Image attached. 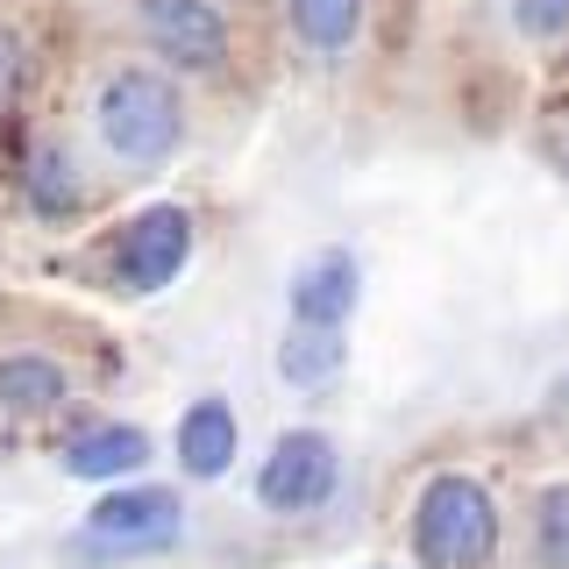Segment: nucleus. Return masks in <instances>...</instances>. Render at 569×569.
I'll list each match as a JSON object with an SVG mask.
<instances>
[{
	"instance_id": "f257e3e1",
	"label": "nucleus",
	"mask_w": 569,
	"mask_h": 569,
	"mask_svg": "<svg viewBox=\"0 0 569 569\" xmlns=\"http://www.w3.org/2000/svg\"><path fill=\"white\" fill-rule=\"evenodd\" d=\"M186 129H192V107L164 64H114L93 86V142L121 171L136 178L164 171L186 150Z\"/></svg>"
},
{
	"instance_id": "f03ea898",
	"label": "nucleus",
	"mask_w": 569,
	"mask_h": 569,
	"mask_svg": "<svg viewBox=\"0 0 569 569\" xmlns=\"http://www.w3.org/2000/svg\"><path fill=\"white\" fill-rule=\"evenodd\" d=\"M413 556L427 569H485L498 556V498L462 470H435L413 498Z\"/></svg>"
},
{
	"instance_id": "7ed1b4c3",
	"label": "nucleus",
	"mask_w": 569,
	"mask_h": 569,
	"mask_svg": "<svg viewBox=\"0 0 569 569\" xmlns=\"http://www.w3.org/2000/svg\"><path fill=\"white\" fill-rule=\"evenodd\" d=\"M136 29L171 79H221L236 64V22L221 0H136Z\"/></svg>"
},
{
	"instance_id": "20e7f679",
	"label": "nucleus",
	"mask_w": 569,
	"mask_h": 569,
	"mask_svg": "<svg viewBox=\"0 0 569 569\" xmlns=\"http://www.w3.org/2000/svg\"><path fill=\"white\" fill-rule=\"evenodd\" d=\"M335 485H342V449L320 427H284L257 462V506L271 520H307L335 498Z\"/></svg>"
},
{
	"instance_id": "39448f33",
	"label": "nucleus",
	"mask_w": 569,
	"mask_h": 569,
	"mask_svg": "<svg viewBox=\"0 0 569 569\" xmlns=\"http://www.w3.org/2000/svg\"><path fill=\"white\" fill-rule=\"evenodd\" d=\"M107 263H114L121 292H136V299L171 292V284L186 278V263H192V213L171 207V200L129 213V221L114 228V249H107Z\"/></svg>"
},
{
	"instance_id": "423d86ee",
	"label": "nucleus",
	"mask_w": 569,
	"mask_h": 569,
	"mask_svg": "<svg viewBox=\"0 0 569 569\" xmlns=\"http://www.w3.org/2000/svg\"><path fill=\"white\" fill-rule=\"evenodd\" d=\"M86 533L121 556H164V548L186 541V498L171 485H136L121 477V491H100L93 512H86Z\"/></svg>"
},
{
	"instance_id": "0eeeda50",
	"label": "nucleus",
	"mask_w": 569,
	"mask_h": 569,
	"mask_svg": "<svg viewBox=\"0 0 569 569\" xmlns=\"http://www.w3.org/2000/svg\"><path fill=\"white\" fill-rule=\"evenodd\" d=\"M284 299H292V320L342 328L356 313V299H363V263H356L349 249H313V257L292 271V284H284Z\"/></svg>"
},
{
	"instance_id": "6e6552de",
	"label": "nucleus",
	"mask_w": 569,
	"mask_h": 569,
	"mask_svg": "<svg viewBox=\"0 0 569 569\" xmlns=\"http://www.w3.org/2000/svg\"><path fill=\"white\" fill-rule=\"evenodd\" d=\"M71 399V363L50 349H0V420H43Z\"/></svg>"
},
{
	"instance_id": "1a4fd4ad",
	"label": "nucleus",
	"mask_w": 569,
	"mask_h": 569,
	"mask_svg": "<svg viewBox=\"0 0 569 569\" xmlns=\"http://www.w3.org/2000/svg\"><path fill=\"white\" fill-rule=\"evenodd\" d=\"M64 477H79V485H121V477H136L142 462H150V435L129 420H107V427H86V435L64 441Z\"/></svg>"
},
{
	"instance_id": "9d476101",
	"label": "nucleus",
	"mask_w": 569,
	"mask_h": 569,
	"mask_svg": "<svg viewBox=\"0 0 569 569\" xmlns=\"http://www.w3.org/2000/svg\"><path fill=\"white\" fill-rule=\"evenodd\" d=\"M228 462H236V406L221 391H207L178 420V470L192 485H213V477H228Z\"/></svg>"
},
{
	"instance_id": "9b49d317",
	"label": "nucleus",
	"mask_w": 569,
	"mask_h": 569,
	"mask_svg": "<svg viewBox=\"0 0 569 569\" xmlns=\"http://www.w3.org/2000/svg\"><path fill=\"white\" fill-rule=\"evenodd\" d=\"M363 22H370V0H284V29L307 58L335 64L363 43Z\"/></svg>"
},
{
	"instance_id": "f8f14e48",
	"label": "nucleus",
	"mask_w": 569,
	"mask_h": 569,
	"mask_svg": "<svg viewBox=\"0 0 569 569\" xmlns=\"http://www.w3.org/2000/svg\"><path fill=\"white\" fill-rule=\"evenodd\" d=\"M342 363H349L342 328H313V320H292V328H284V342H278V378L292 385V391L335 385V378H342Z\"/></svg>"
},
{
	"instance_id": "ddd939ff",
	"label": "nucleus",
	"mask_w": 569,
	"mask_h": 569,
	"mask_svg": "<svg viewBox=\"0 0 569 569\" xmlns=\"http://www.w3.org/2000/svg\"><path fill=\"white\" fill-rule=\"evenodd\" d=\"M29 207L43 213V221H71V213L86 207V178H79V157L64 150L58 136H36L29 150Z\"/></svg>"
},
{
	"instance_id": "4468645a",
	"label": "nucleus",
	"mask_w": 569,
	"mask_h": 569,
	"mask_svg": "<svg viewBox=\"0 0 569 569\" xmlns=\"http://www.w3.org/2000/svg\"><path fill=\"white\" fill-rule=\"evenodd\" d=\"M527 533H533V562H541V569H569V477L533 491Z\"/></svg>"
},
{
	"instance_id": "2eb2a0df",
	"label": "nucleus",
	"mask_w": 569,
	"mask_h": 569,
	"mask_svg": "<svg viewBox=\"0 0 569 569\" xmlns=\"http://www.w3.org/2000/svg\"><path fill=\"white\" fill-rule=\"evenodd\" d=\"M512 29L527 43H562L569 36V0H512Z\"/></svg>"
},
{
	"instance_id": "dca6fc26",
	"label": "nucleus",
	"mask_w": 569,
	"mask_h": 569,
	"mask_svg": "<svg viewBox=\"0 0 569 569\" xmlns=\"http://www.w3.org/2000/svg\"><path fill=\"white\" fill-rule=\"evenodd\" d=\"M22 93H29V43H22V29L0 22V114H14Z\"/></svg>"
},
{
	"instance_id": "f3484780",
	"label": "nucleus",
	"mask_w": 569,
	"mask_h": 569,
	"mask_svg": "<svg viewBox=\"0 0 569 569\" xmlns=\"http://www.w3.org/2000/svg\"><path fill=\"white\" fill-rule=\"evenodd\" d=\"M370 569H385V562H370Z\"/></svg>"
}]
</instances>
